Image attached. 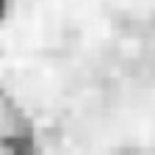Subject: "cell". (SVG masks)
<instances>
[{"mask_svg": "<svg viewBox=\"0 0 155 155\" xmlns=\"http://www.w3.org/2000/svg\"><path fill=\"white\" fill-rule=\"evenodd\" d=\"M8 6H11V0H0V19H3V14L8 11Z\"/></svg>", "mask_w": 155, "mask_h": 155, "instance_id": "6da1fadb", "label": "cell"}]
</instances>
